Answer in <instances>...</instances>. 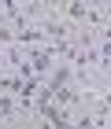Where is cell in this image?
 <instances>
[{"label":"cell","mask_w":111,"mask_h":129,"mask_svg":"<svg viewBox=\"0 0 111 129\" xmlns=\"http://www.w3.org/2000/svg\"><path fill=\"white\" fill-rule=\"evenodd\" d=\"M11 114H19V100L11 92H0V122H8Z\"/></svg>","instance_id":"obj_1"},{"label":"cell","mask_w":111,"mask_h":129,"mask_svg":"<svg viewBox=\"0 0 111 129\" xmlns=\"http://www.w3.org/2000/svg\"><path fill=\"white\" fill-rule=\"evenodd\" d=\"M74 129H96V122H93V111H85L81 118H74Z\"/></svg>","instance_id":"obj_2"}]
</instances>
